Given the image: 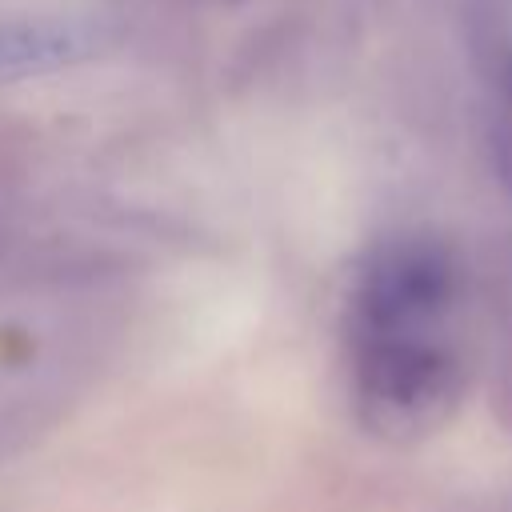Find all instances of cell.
Segmentation results:
<instances>
[{
    "label": "cell",
    "mask_w": 512,
    "mask_h": 512,
    "mask_svg": "<svg viewBox=\"0 0 512 512\" xmlns=\"http://www.w3.org/2000/svg\"><path fill=\"white\" fill-rule=\"evenodd\" d=\"M456 300V260L428 236L384 244L356 288L352 336H440Z\"/></svg>",
    "instance_id": "2"
},
{
    "label": "cell",
    "mask_w": 512,
    "mask_h": 512,
    "mask_svg": "<svg viewBox=\"0 0 512 512\" xmlns=\"http://www.w3.org/2000/svg\"><path fill=\"white\" fill-rule=\"evenodd\" d=\"M100 48V28L84 20H4L0 24V80L52 72Z\"/></svg>",
    "instance_id": "3"
},
{
    "label": "cell",
    "mask_w": 512,
    "mask_h": 512,
    "mask_svg": "<svg viewBox=\"0 0 512 512\" xmlns=\"http://www.w3.org/2000/svg\"><path fill=\"white\" fill-rule=\"evenodd\" d=\"M460 388V360L440 336H356V408L372 432L428 436L452 416Z\"/></svg>",
    "instance_id": "1"
}]
</instances>
